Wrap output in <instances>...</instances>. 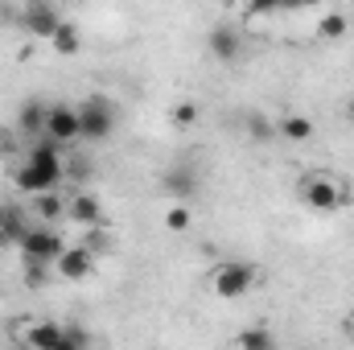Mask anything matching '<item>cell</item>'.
<instances>
[{"label":"cell","mask_w":354,"mask_h":350,"mask_svg":"<svg viewBox=\"0 0 354 350\" xmlns=\"http://www.w3.org/2000/svg\"><path fill=\"white\" fill-rule=\"evenodd\" d=\"M33 206H37V214H41V223H46V227H50V223H54L58 214H66V202H62L58 194H41V198H37Z\"/></svg>","instance_id":"20"},{"label":"cell","mask_w":354,"mask_h":350,"mask_svg":"<svg viewBox=\"0 0 354 350\" xmlns=\"http://www.w3.org/2000/svg\"><path fill=\"white\" fill-rule=\"evenodd\" d=\"M161 185H165V194L169 198H177V202H189L194 194H198V185H202V177H198V169L194 165H169L165 169V177H161Z\"/></svg>","instance_id":"9"},{"label":"cell","mask_w":354,"mask_h":350,"mask_svg":"<svg viewBox=\"0 0 354 350\" xmlns=\"http://www.w3.org/2000/svg\"><path fill=\"white\" fill-rule=\"evenodd\" d=\"M58 350H91V334L83 326H66V334H62V347Z\"/></svg>","instance_id":"21"},{"label":"cell","mask_w":354,"mask_h":350,"mask_svg":"<svg viewBox=\"0 0 354 350\" xmlns=\"http://www.w3.org/2000/svg\"><path fill=\"white\" fill-rule=\"evenodd\" d=\"M25 235H29V223H25V214L17 210V206H4V227H0V243H25Z\"/></svg>","instance_id":"14"},{"label":"cell","mask_w":354,"mask_h":350,"mask_svg":"<svg viewBox=\"0 0 354 350\" xmlns=\"http://www.w3.org/2000/svg\"><path fill=\"white\" fill-rule=\"evenodd\" d=\"M54 268H58V276H66V280H83V276H91V268H95V256L79 243V248H66Z\"/></svg>","instance_id":"11"},{"label":"cell","mask_w":354,"mask_h":350,"mask_svg":"<svg viewBox=\"0 0 354 350\" xmlns=\"http://www.w3.org/2000/svg\"><path fill=\"white\" fill-rule=\"evenodd\" d=\"M256 284V268L243 260H227L214 268V276H210V288H214V297H223V301H235V297H243L248 288Z\"/></svg>","instance_id":"3"},{"label":"cell","mask_w":354,"mask_h":350,"mask_svg":"<svg viewBox=\"0 0 354 350\" xmlns=\"http://www.w3.org/2000/svg\"><path fill=\"white\" fill-rule=\"evenodd\" d=\"M243 132H248L256 145H268V140H276V124H272L268 116H260V111H248V116H243Z\"/></svg>","instance_id":"16"},{"label":"cell","mask_w":354,"mask_h":350,"mask_svg":"<svg viewBox=\"0 0 354 350\" xmlns=\"http://www.w3.org/2000/svg\"><path fill=\"white\" fill-rule=\"evenodd\" d=\"M0 227H4V206H0Z\"/></svg>","instance_id":"26"},{"label":"cell","mask_w":354,"mask_h":350,"mask_svg":"<svg viewBox=\"0 0 354 350\" xmlns=\"http://www.w3.org/2000/svg\"><path fill=\"white\" fill-rule=\"evenodd\" d=\"M206 50H210L218 62H235V58L243 54V33H239L235 25H214V29L206 33Z\"/></svg>","instance_id":"8"},{"label":"cell","mask_w":354,"mask_h":350,"mask_svg":"<svg viewBox=\"0 0 354 350\" xmlns=\"http://www.w3.org/2000/svg\"><path fill=\"white\" fill-rule=\"evenodd\" d=\"M115 132V107L107 103V95H91L87 103H79V140H107Z\"/></svg>","instance_id":"2"},{"label":"cell","mask_w":354,"mask_h":350,"mask_svg":"<svg viewBox=\"0 0 354 350\" xmlns=\"http://www.w3.org/2000/svg\"><path fill=\"white\" fill-rule=\"evenodd\" d=\"M239 350H276V334L268 326H248L239 330Z\"/></svg>","instance_id":"17"},{"label":"cell","mask_w":354,"mask_h":350,"mask_svg":"<svg viewBox=\"0 0 354 350\" xmlns=\"http://www.w3.org/2000/svg\"><path fill=\"white\" fill-rule=\"evenodd\" d=\"M50 46H54L58 54H66V58H71V54H79V50H83V33H79L75 25H62V29L50 37Z\"/></svg>","instance_id":"18"},{"label":"cell","mask_w":354,"mask_h":350,"mask_svg":"<svg viewBox=\"0 0 354 350\" xmlns=\"http://www.w3.org/2000/svg\"><path fill=\"white\" fill-rule=\"evenodd\" d=\"M66 252V243H62V235L54 231V227H29V235H25V243H21V260L25 268H50V264H58V256Z\"/></svg>","instance_id":"1"},{"label":"cell","mask_w":354,"mask_h":350,"mask_svg":"<svg viewBox=\"0 0 354 350\" xmlns=\"http://www.w3.org/2000/svg\"><path fill=\"white\" fill-rule=\"evenodd\" d=\"M313 120L309 116H284V120H276V136H284V140H292V145H305V140H313Z\"/></svg>","instance_id":"13"},{"label":"cell","mask_w":354,"mask_h":350,"mask_svg":"<svg viewBox=\"0 0 354 350\" xmlns=\"http://www.w3.org/2000/svg\"><path fill=\"white\" fill-rule=\"evenodd\" d=\"M346 29H351L346 12H326V17H322V25H317V37H326V42H338Z\"/></svg>","instance_id":"19"},{"label":"cell","mask_w":354,"mask_h":350,"mask_svg":"<svg viewBox=\"0 0 354 350\" xmlns=\"http://www.w3.org/2000/svg\"><path fill=\"white\" fill-rule=\"evenodd\" d=\"M46 140L54 145H66V140H79V107H66V103H54L46 111Z\"/></svg>","instance_id":"5"},{"label":"cell","mask_w":354,"mask_h":350,"mask_svg":"<svg viewBox=\"0 0 354 350\" xmlns=\"http://www.w3.org/2000/svg\"><path fill=\"white\" fill-rule=\"evenodd\" d=\"M46 103L41 99H29L25 107H21V132H29V136H37L41 140V132H46Z\"/></svg>","instance_id":"15"},{"label":"cell","mask_w":354,"mask_h":350,"mask_svg":"<svg viewBox=\"0 0 354 350\" xmlns=\"http://www.w3.org/2000/svg\"><path fill=\"white\" fill-rule=\"evenodd\" d=\"M346 120H351V124H354V95H351V99H346Z\"/></svg>","instance_id":"24"},{"label":"cell","mask_w":354,"mask_h":350,"mask_svg":"<svg viewBox=\"0 0 354 350\" xmlns=\"http://www.w3.org/2000/svg\"><path fill=\"white\" fill-rule=\"evenodd\" d=\"M301 198H305L313 210H338L342 202H351L346 190H338L330 177H305V181H301Z\"/></svg>","instance_id":"6"},{"label":"cell","mask_w":354,"mask_h":350,"mask_svg":"<svg viewBox=\"0 0 354 350\" xmlns=\"http://www.w3.org/2000/svg\"><path fill=\"white\" fill-rule=\"evenodd\" d=\"M346 330H351V334H354V313H351V317H346Z\"/></svg>","instance_id":"25"},{"label":"cell","mask_w":354,"mask_h":350,"mask_svg":"<svg viewBox=\"0 0 354 350\" xmlns=\"http://www.w3.org/2000/svg\"><path fill=\"white\" fill-rule=\"evenodd\" d=\"M66 214L79 223V227H87V231H95L99 223H103V202L95 198V194H75L71 202H66Z\"/></svg>","instance_id":"10"},{"label":"cell","mask_w":354,"mask_h":350,"mask_svg":"<svg viewBox=\"0 0 354 350\" xmlns=\"http://www.w3.org/2000/svg\"><path fill=\"white\" fill-rule=\"evenodd\" d=\"M21 17H25V29H29V33H37V37H46V42L66 25V21H62V12H58L54 4H46V0L25 4V12H21Z\"/></svg>","instance_id":"7"},{"label":"cell","mask_w":354,"mask_h":350,"mask_svg":"<svg viewBox=\"0 0 354 350\" xmlns=\"http://www.w3.org/2000/svg\"><path fill=\"white\" fill-rule=\"evenodd\" d=\"M62 334H66L62 322H33L25 342H29V350H58L62 347Z\"/></svg>","instance_id":"12"},{"label":"cell","mask_w":354,"mask_h":350,"mask_svg":"<svg viewBox=\"0 0 354 350\" xmlns=\"http://www.w3.org/2000/svg\"><path fill=\"white\" fill-rule=\"evenodd\" d=\"M66 169H41V165H21V169H12V185L21 190V194H33V198H41V194H54L58 190V181H62Z\"/></svg>","instance_id":"4"},{"label":"cell","mask_w":354,"mask_h":350,"mask_svg":"<svg viewBox=\"0 0 354 350\" xmlns=\"http://www.w3.org/2000/svg\"><path fill=\"white\" fill-rule=\"evenodd\" d=\"M194 116H198V107H194V103H177V107H174V120L181 124V128H189V124H194Z\"/></svg>","instance_id":"23"},{"label":"cell","mask_w":354,"mask_h":350,"mask_svg":"<svg viewBox=\"0 0 354 350\" xmlns=\"http://www.w3.org/2000/svg\"><path fill=\"white\" fill-rule=\"evenodd\" d=\"M0 153H4V136H0Z\"/></svg>","instance_id":"27"},{"label":"cell","mask_w":354,"mask_h":350,"mask_svg":"<svg viewBox=\"0 0 354 350\" xmlns=\"http://www.w3.org/2000/svg\"><path fill=\"white\" fill-rule=\"evenodd\" d=\"M165 227H169V231H185V227H189V210H185V206H174V210L165 214Z\"/></svg>","instance_id":"22"}]
</instances>
